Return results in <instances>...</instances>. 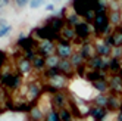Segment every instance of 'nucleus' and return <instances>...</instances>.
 Returning <instances> with one entry per match:
<instances>
[{
  "mask_svg": "<svg viewBox=\"0 0 122 121\" xmlns=\"http://www.w3.org/2000/svg\"><path fill=\"white\" fill-rule=\"evenodd\" d=\"M93 25V31L94 34L99 37H103L104 31L110 27V21H109V13H102V15H96L94 21L91 22Z\"/></svg>",
  "mask_w": 122,
  "mask_h": 121,
  "instance_id": "obj_1",
  "label": "nucleus"
},
{
  "mask_svg": "<svg viewBox=\"0 0 122 121\" xmlns=\"http://www.w3.org/2000/svg\"><path fill=\"white\" fill-rule=\"evenodd\" d=\"M93 33H94L93 31V25H90V22H87V21H81L75 27V34H76V38L80 40V41L90 40Z\"/></svg>",
  "mask_w": 122,
  "mask_h": 121,
  "instance_id": "obj_2",
  "label": "nucleus"
},
{
  "mask_svg": "<svg viewBox=\"0 0 122 121\" xmlns=\"http://www.w3.org/2000/svg\"><path fill=\"white\" fill-rule=\"evenodd\" d=\"M94 47H96V53H97V55H100V56H103V58H110V56H112L113 47H112L103 37H99L97 40L94 41Z\"/></svg>",
  "mask_w": 122,
  "mask_h": 121,
  "instance_id": "obj_3",
  "label": "nucleus"
},
{
  "mask_svg": "<svg viewBox=\"0 0 122 121\" xmlns=\"http://www.w3.org/2000/svg\"><path fill=\"white\" fill-rule=\"evenodd\" d=\"M74 53V49H72V44L68 43L65 40H59L56 43V55L60 58V59H69Z\"/></svg>",
  "mask_w": 122,
  "mask_h": 121,
  "instance_id": "obj_4",
  "label": "nucleus"
},
{
  "mask_svg": "<svg viewBox=\"0 0 122 121\" xmlns=\"http://www.w3.org/2000/svg\"><path fill=\"white\" fill-rule=\"evenodd\" d=\"M107 81H109V93H115L122 96V75L110 74L107 77Z\"/></svg>",
  "mask_w": 122,
  "mask_h": 121,
  "instance_id": "obj_5",
  "label": "nucleus"
},
{
  "mask_svg": "<svg viewBox=\"0 0 122 121\" xmlns=\"http://www.w3.org/2000/svg\"><path fill=\"white\" fill-rule=\"evenodd\" d=\"M104 40H106L113 49L115 47H122V25L115 27L113 31H112V34L107 36V37H104Z\"/></svg>",
  "mask_w": 122,
  "mask_h": 121,
  "instance_id": "obj_6",
  "label": "nucleus"
},
{
  "mask_svg": "<svg viewBox=\"0 0 122 121\" xmlns=\"http://www.w3.org/2000/svg\"><path fill=\"white\" fill-rule=\"evenodd\" d=\"M51 103H53V109L56 111H60L62 108H66L68 106V96H66V93L63 90H59L56 93H53V99H51Z\"/></svg>",
  "mask_w": 122,
  "mask_h": 121,
  "instance_id": "obj_7",
  "label": "nucleus"
},
{
  "mask_svg": "<svg viewBox=\"0 0 122 121\" xmlns=\"http://www.w3.org/2000/svg\"><path fill=\"white\" fill-rule=\"evenodd\" d=\"M38 52L41 56H50V55H56V43L53 40H43L38 44Z\"/></svg>",
  "mask_w": 122,
  "mask_h": 121,
  "instance_id": "obj_8",
  "label": "nucleus"
},
{
  "mask_svg": "<svg viewBox=\"0 0 122 121\" xmlns=\"http://www.w3.org/2000/svg\"><path fill=\"white\" fill-rule=\"evenodd\" d=\"M121 105H122V96L115 94V93H109V99H107L106 109L109 112H119L121 111Z\"/></svg>",
  "mask_w": 122,
  "mask_h": 121,
  "instance_id": "obj_9",
  "label": "nucleus"
},
{
  "mask_svg": "<svg viewBox=\"0 0 122 121\" xmlns=\"http://www.w3.org/2000/svg\"><path fill=\"white\" fill-rule=\"evenodd\" d=\"M81 53V56L85 59V60H88L91 59L94 55H97L96 53V47H94V43H91L90 40H87V41H82V44L80 47V50H78Z\"/></svg>",
  "mask_w": 122,
  "mask_h": 121,
  "instance_id": "obj_10",
  "label": "nucleus"
},
{
  "mask_svg": "<svg viewBox=\"0 0 122 121\" xmlns=\"http://www.w3.org/2000/svg\"><path fill=\"white\" fill-rule=\"evenodd\" d=\"M59 37L60 40H65L68 43H71L76 38V34H75V28L72 27H69V25H65V27L62 28V31L59 33Z\"/></svg>",
  "mask_w": 122,
  "mask_h": 121,
  "instance_id": "obj_11",
  "label": "nucleus"
},
{
  "mask_svg": "<svg viewBox=\"0 0 122 121\" xmlns=\"http://www.w3.org/2000/svg\"><path fill=\"white\" fill-rule=\"evenodd\" d=\"M109 111L106 108H99V106H91L90 108V115L94 121H103L107 117Z\"/></svg>",
  "mask_w": 122,
  "mask_h": 121,
  "instance_id": "obj_12",
  "label": "nucleus"
},
{
  "mask_svg": "<svg viewBox=\"0 0 122 121\" xmlns=\"http://www.w3.org/2000/svg\"><path fill=\"white\" fill-rule=\"evenodd\" d=\"M57 68H59V71L62 72L63 75H66V77H71L74 74V71H75V68L72 66V64H71L69 59H60Z\"/></svg>",
  "mask_w": 122,
  "mask_h": 121,
  "instance_id": "obj_13",
  "label": "nucleus"
},
{
  "mask_svg": "<svg viewBox=\"0 0 122 121\" xmlns=\"http://www.w3.org/2000/svg\"><path fill=\"white\" fill-rule=\"evenodd\" d=\"M122 72V60L110 56L109 58V74H121Z\"/></svg>",
  "mask_w": 122,
  "mask_h": 121,
  "instance_id": "obj_14",
  "label": "nucleus"
},
{
  "mask_svg": "<svg viewBox=\"0 0 122 121\" xmlns=\"http://www.w3.org/2000/svg\"><path fill=\"white\" fill-rule=\"evenodd\" d=\"M107 99H109V93H99L97 96L91 100V105L93 106H99V108H106Z\"/></svg>",
  "mask_w": 122,
  "mask_h": 121,
  "instance_id": "obj_15",
  "label": "nucleus"
},
{
  "mask_svg": "<svg viewBox=\"0 0 122 121\" xmlns=\"http://www.w3.org/2000/svg\"><path fill=\"white\" fill-rule=\"evenodd\" d=\"M69 60H71V64H72V66L75 68V70H78V68H81V66L87 65V60L81 56L80 52H74L72 56L69 58Z\"/></svg>",
  "mask_w": 122,
  "mask_h": 121,
  "instance_id": "obj_16",
  "label": "nucleus"
},
{
  "mask_svg": "<svg viewBox=\"0 0 122 121\" xmlns=\"http://www.w3.org/2000/svg\"><path fill=\"white\" fill-rule=\"evenodd\" d=\"M109 21L112 27L122 25V11H109Z\"/></svg>",
  "mask_w": 122,
  "mask_h": 121,
  "instance_id": "obj_17",
  "label": "nucleus"
},
{
  "mask_svg": "<svg viewBox=\"0 0 122 121\" xmlns=\"http://www.w3.org/2000/svg\"><path fill=\"white\" fill-rule=\"evenodd\" d=\"M91 84H93V87L97 90L99 93H109V81H107V78L97 80V81H94Z\"/></svg>",
  "mask_w": 122,
  "mask_h": 121,
  "instance_id": "obj_18",
  "label": "nucleus"
},
{
  "mask_svg": "<svg viewBox=\"0 0 122 121\" xmlns=\"http://www.w3.org/2000/svg\"><path fill=\"white\" fill-rule=\"evenodd\" d=\"M65 22H66V25H69V27L75 28L76 25L81 22V16L78 15V13H75V12H72V13L66 15V18H65Z\"/></svg>",
  "mask_w": 122,
  "mask_h": 121,
  "instance_id": "obj_19",
  "label": "nucleus"
},
{
  "mask_svg": "<svg viewBox=\"0 0 122 121\" xmlns=\"http://www.w3.org/2000/svg\"><path fill=\"white\" fill-rule=\"evenodd\" d=\"M32 62L30 59H27V58H22L21 60H19V72H22V74H28L31 70H32Z\"/></svg>",
  "mask_w": 122,
  "mask_h": 121,
  "instance_id": "obj_20",
  "label": "nucleus"
},
{
  "mask_svg": "<svg viewBox=\"0 0 122 121\" xmlns=\"http://www.w3.org/2000/svg\"><path fill=\"white\" fill-rule=\"evenodd\" d=\"M32 66H34V70H37V71H43L46 68V58L38 53L32 60Z\"/></svg>",
  "mask_w": 122,
  "mask_h": 121,
  "instance_id": "obj_21",
  "label": "nucleus"
},
{
  "mask_svg": "<svg viewBox=\"0 0 122 121\" xmlns=\"http://www.w3.org/2000/svg\"><path fill=\"white\" fill-rule=\"evenodd\" d=\"M59 117H60V121H74L75 115H74V112L66 106V108H62L59 111Z\"/></svg>",
  "mask_w": 122,
  "mask_h": 121,
  "instance_id": "obj_22",
  "label": "nucleus"
},
{
  "mask_svg": "<svg viewBox=\"0 0 122 121\" xmlns=\"http://www.w3.org/2000/svg\"><path fill=\"white\" fill-rule=\"evenodd\" d=\"M40 93H41V87H40L38 84H36V83L30 84L28 94H30V99H31V100H34L36 98H38V96H40Z\"/></svg>",
  "mask_w": 122,
  "mask_h": 121,
  "instance_id": "obj_23",
  "label": "nucleus"
},
{
  "mask_svg": "<svg viewBox=\"0 0 122 121\" xmlns=\"http://www.w3.org/2000/svg\"><path fill=\"white\" fill-rule=\"evenodd\" d=\"M60 62V58L57 55H50L46 58V68H57Z\"/></svg>",
  "mask_w": 122,
  "mask_h": 121,
  "instance_id": "obj_24",
  "label": "nucleus"
},
{
  "mask_svg": "<svg viewBox=\"0 0 122 121\" xmlns=\"http://www.w3.org/2000/svg\"><path fill=\"white\" fill-rule=\"evenodd\" d=\"M43 117H44V112L41 111L40 106H32L31 108V120L40 121V120H43Z\"/></svg>",
  "mask_w": 122,
  "mask_h": 121,
  "instance_id": "obj_25",
  "label": "nucleus"
},
{
  "mask_svg": "<svg viewBox=\"0 0 122 121\" xmlns=\"http://www.w3.org/2000/svg\"><path fill=\"white\" fill-rule=\"evenodd\" d=\"M44 121H60V117H59V111L56 109H50L46 117H44Z\"/></svg>",
  "mask_w": 122,
  "mask_h": 121,
  "instance_id": "obj_26",
  "label": "nucleus"
},
{
  "mask_svg": "<svg viewBox=\"0 0 122 121\" xmlns=\"http://www.w3.org/2000/svg\"><path fill=\"white\" fill-rule=\"evenodd\" d=\"M43 5H44V0H30V7L31 9H38V7H41Z\"/></svg>",
  "mask_w": 122,
  "mask_h": 121,
  "instance_id": "obj_27",
  "label": "nucleus"
},
{
  "mask_svg": "<svg viewBox=\"0 0 122 121\" xmlns=\"http://www.w3.org/2000/svg\"><path fill=\"white\" fill-rule=\"evenodd\" d=\"M10 31H12V27H10V25H6V27L0 28V38H2V37H6Z\"/></svg>",
  "mask_w": 122,
  "mask_h": 121,
  "instance_id": "obj_28",
  "label": "nucleus"
},
{
  "mask_svg": "<svg viewBox=\"0 0 122 121\" xmlns=\"http://www.w3.org/2000/svg\"><path fill=\"white\" fill-rule=\"evenodd\" d=\"M15 3L18 7H25V6L30 5V0H15Z\"/></svg>",
  "mask_w": 122,
  "mask_h": 121,
  "instance_id": "obj_29",
  "label": "nucleus"
},
{
  "mask_svg": "<svg viewBox=\"0 0 122 121\" xmlns=\"http://www.w3.org/2000/svg\"><path fill=\"white\" fill-rule=\"evenodd\" d=\"M9 3H10V0H0V9L5 7V6H7Z\"/></svg>",
  "mask_w": 122,
  "mask_h": 121,
  "instance_id": "obj_30",
  "label": "nucleus"
},
{
  "mask_svg": "<svg viewBox=\"0 0 122 121\" xmlns=\"http://www.w3.org/2000/svg\"><path fill=\"white\" fill-rule=\"evenodd\" d=\"M116 121H122V112L121 111L118 112V115H116Z\"/></svg>",
  "mask_w": 122,
  "mask_h": 121,
  "instance_id": "obj_31",
  "label": "nucleus"
},
{
  "mask_svg": "<svg viewBox=\"0 0 122 121\" xmlns=\"http://www.w3.org/2000/svg\"><path fill=\"white\" fill-rule=\"evenodd\" d=\"M6 22H5V19H0V28H3V27H6Z\"/></svg>",
  "mask_w": 122,
  "mask_h": 121,
  "instance_id": "obj_32",
  "label": "nucleus"
},
{
  "mask_svg": "<svg viewBox=\"0 0 122 121\" xmlns=\"http://www.w3.org/2000/svg\"><path fill=\"white\" fill-rule=\"evenodd\" d=\"M53 9H55L53 5H47V6H46V11H53Z\"/></svg>",
  "mask_w": 122,
  "mask_h": 121,
  "instance_id": "obj_33",
  "label": "nucleus"
},
{
  "mask_svg": "<svg viewBox=\"0 0 122 121\" xmlns=\"http://www.w3.org/2000/svg\"><path fill=\"white\" fill-rule=\"evenodd\" d=\"M121 11H122V2H121Z\"/></svg>",
  "mask_w": 122,
  "mask_h": 121,
  "instance_id": "obj_34",
  "label": "nucleus"
},
{
  "mask_svg": "<svg viewBox=\"0 0 122 121\" xmlns=\"http://www.w3.org/2000/svg\"><path fill=\"white\" fill-rule=\"evenodd\" d=\"M55 2H60V0H55Z\"/></svg>",
  "mask_w": 122,
  "mask_h": 121,
  "instance_id": "obj_35",
  "label": "nucleus"
},
{
  "mask_svg": "<svg viewBox=\"0 0 122 121\" xmlns=\"http://www.w3.org/2000/svg\"><path fill=\"white\" fill-rule=\"evenodd\" d=\"M121 75H122V74H121Z\"/></svg>",
  "mask_w": 122,
  "mask_h": 121,
  "instance_id": "obj_36",
  "label": "nucleus"
}]
</instances>
